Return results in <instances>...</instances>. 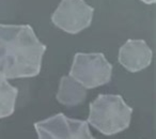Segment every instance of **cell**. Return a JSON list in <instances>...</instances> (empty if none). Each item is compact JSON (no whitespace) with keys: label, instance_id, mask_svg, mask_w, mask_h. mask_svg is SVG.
<instances>
[{"label":"cell","instance_id":"obj_5","mask_svg":"<svg viewBox=\"0 0 156 139\" xmlns=\"http://www.w3.org/2000/svg\"><path fill=\"white\" fill-rule=\"evenodd\" d=\"M94 9L85 0H61L51 15L54 25L61 30L77 34L91 25Z\"/></svg>","mask_w":156,"mask_h":139},{"label":"cell","instance_id":"obj_4","mask_svg":"<svg viewBox=\"0 0 156 139\" xmlns=\"http://www.w3.org/2000/svg\"><path fill=\"white\" fill-rule=\"evenodd\" d=\"M34 128L39 139H95L87 121L72 119L63 113L35 122Z\"/></svg>","mask_w":156,"mask_h":139},{"label":"cell","instance_id":"obj_3","mask_svg":"<svg viewBox=\"0 0 156 139\" xmlns=\"http://www.w3.org/2000/svg\"><path fill=\"white\" fill-rule=\"evenodd\" d=\"M112 65L102 52H77L73 59L69 76L86 89L106 85L111 80Z\"/></svg>","mask_w":156,"mask_h":139},{"label":"cell","instance_id":"obj_9","mask_svg":"<svg viewBox=\"0 0 156 139\" xmlns=\"http://www.w3.org/2000/svg\"><path fill=\"white\" fill-rule=\"evenodd\" d=\"M141 1L147 3V5H153V3L156 2V0H141Z\"/></svg>","mask_w":156,"mask_h":139},{"label":"cell","instance_id":"obj_6","mask_svg":"<svg viewBox=\"0 0 156 139\" xmlns=\"http://www.w3.org/2000/svg\"><path fill=\"white\" fill-rule=\"evenodd\" d=\"M153 52L143 40H127L119 50V62L128 72L142 71L151 64Z\"/></svg>","mask_w":156,"mask_h":139},{"label":"cell","instance_id":"obj_8","mask_svg":"<svg viewBox=\"0 0 156 139\" xmlns=\"http://www.w3.org/2000/svg\"><path fill=\"white\" fill-rule=\"evenodd\" d=\"M17 95V88L10 85L5 77L0 76V119L13 115Z\"/></svg>","mask_w":156,"mask_h":139},{"label":"cell","instance_id":"obj_1","mask_svg":"<svg viewBox=\"0 0 156 139\" xmlns=\"http://www.w3.org/2000/svg\"><path fill=\"white\" fill-rule=\"evenodd\" d=\"M45 50L30 25L0 24V76L14 79L39 75Z\"/></svg>","mask_w":156,"mask_h":139},{"label":"cell","instance_id":"obj_2","mask_svg":"<svg viewBox=\"0 0 156 139\" xmlns=\"http://www.w3.org/2000/svg\"><path fill=\"white\" fill-rule=\"evenodd\" d=\"M133 108L121 95L101 94L90 104L88 123L106 136L119 134L128 128Z\"/></svg>","mask_w":156,"mask_h":139},{"label":"cell","instance_id":"obj_7","mask_svg":"<svg viewBox=\"0 0 156 139\" xmlns=\"http://www.w3.org/2000/svg\"><path fill=\"white\" fill-rule=\"evenodd\" d=\"M87 98V89L71 76H63L59 84L57 101L67 107L79 105Z\"/></svg>","mask_w":156,"mask_h":139}]
</instances>
